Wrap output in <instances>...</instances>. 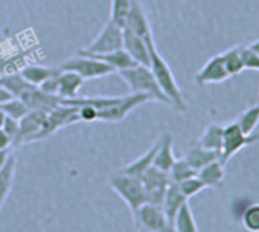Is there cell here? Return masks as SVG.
Masks as SVG:
<instances>
[{
    "label": "cell",
    "instance_id": "6da1fadb",
    "mask_svg": "<svg viewBox=\"0 0 259 232\" xmlns=\"http://www.w3.org/2000/svg\"><path fill=\"white\" fill-rule=\"evenodd\" d=\"M145 40H147L148 51H150V69H151V72H153L159 87L166 95V98L171 101V107H174L179 111H186L188 105H186V101L183 98L182 89L179 87L171 67L163 60V57L159 54L153 35L145 38Z\"/></svg>",
    "mask_w": 259,
    "mask_h": 232
},
{
    "label": "cell",
    "instance_id": "7a4b0ae2",
    "mask_svg": "<svg viewBox=\"0 0 259 232\" xmlns=\"http://www.w3.org/2000/svg\"><path fill=\"white\" fill-rule=\"evenodd\" d=\"M119 75L126 83V86L132 93H145V95H150L153 98V101L171 105V101L166 98V95L159 87L150 66L136 64L130 69L120 70Z\"/></svg>",
    "mask_w": 259,
    "mask_h": 232
},
{
    "label": "cell",
    "instance_id": "3957f363",
    "mask_svg": "<svg viewBox=\"0 0 259 232\" xmlns=\"http://www.w3.org/2000/svg\"><path fill=\"white\" fill-rule=\"evenodd\" d=\"M110 186L125 202V205L128 206V209L133 217L136 215L138 209L147 203L145 191H144L141 177L119 173V174H114L110 177Z\"/></svg>",
    "mask_w": 259,
    "mask_h": 232
},
{
    "label": "cell",
    "instance_id": "277c9868",
    "mask_svg": "<svg viewBox=\"0 0 259 232\" xmlns=\"http://www.w3.org/2000/svg\"><path fill=\"white\" fill-rule=\"evenodd\" d=\"M61 70H70V72H75L78 73L84 81H89V80H96V78H102V76H107V75H111L114 73L116 70L107 64L105 61L102 60H98L95 57H90V55H85V54H78L72 58H69L67 61H64L60 67Z\"/></svg>",
    "mask_w": 259,
    "mask_h": 232
},
{
    "label": "cell",
    "instance_id": "5b68a950",
    "mask_svg": "<svg viewBox=\"0 0 259 232\" xmlns=\"http://www.w3.org/2000/svg\"><path fill=\"white\" fill-rule=\"evenodd\" d=\"M256 141H259V135L242 133V130L239 129L236 121L226 124L224 130H223V147H221V153H220V162L223 165H226L239 150L254 144Z\"/></svg>",
    "mask_w": 259,
    "mask_h": 232
},
{
    "label": "cell",
    "instance_id": "8992f818",
    "mask_svg": "<svg viewBox=\"0 0 259 232\" xmlns=\"http://www.w3.org/2000/svg\"><path fill=\"white\" fill-rule=\"evenodd\" d=\"M79 123V118H78V108L76 107H70V105H64V104H60L58 107H55L52 111L48 113L46 116V121L41 127V130L37 133V136L34 138L32 142L35 141H43L52 135H55L58 130L64 129V127H69L72 124H76Z\"/></svg>",
    "mask_w": 259,
    "mask_h": 232
},
{
    "label": "cell",
    "instance_id": "52a82bcc",
    "mask_svg": "<svg viewBox=\"0 0 259 232\" xmlns=\"http://www.w3.org/2000/svg\"><path fill=\"white\" fill-rule=\"evenodd\" d=\"M133 218L139 232H174L160 205L145 203Z\"/></svg>",
    "mask_w": 259,
    "mask_h": 232
},
{
    "label": "cell",
    "instance_id": "ba28073f",
    "mask_svg": "<svg viewBox=\"0 0 259 232\" xmlns=\"http://www.w3.org/2000/svg\"><path fill=\"white\" fill-rule=\"evenodd\" d=\"M150 101H153V98L145 93H130V95L120 96L116 104L98 111V121L119 123V121L125 120L136 107L147 104Z\"/></svg>",
    "mask_w": 259,
    "mask_h": 232
},
{
    "label": "cell",
    "instance_id": "9c48e42d",
    "mask_svg": "<svg viewBox=\"0 0 259 232\" xmlns=\"http://www.w3.org/2000/svg\"><path fill=\"white\" fill-rule=\"evenodd\" d=\"M122 34H123V28L114 23L113 20H108L102 28V31L96 35V38L85 49H82V52L107 54L122 49Z\"/></svg>",
    "mask_w": 259,
    "mask_h": 232
},
{
    "label": "cell",
    "instance_id": "30bf717a",
    "mask_svg": "<svg viewBox=\"0 0 259 232\" xmlns=\"http://www.w3.org/2000/svg\"><path fill=\"white\" fill-rule=\"evenodd\" d=\"M142 180V186L145 191V199L147 203H153V205H160L163 202L165 192L171 183L168 173L157 170L156 167H150L141 177Z\"/></svg>",
    "mask_w": 259,
    "mask_h": 232
},
{
    "label": "cell",
    "instance_id": "8fae6325",
    "mask_svg": "<svg viewBox=\"0 0 259 232\" xmlns=\"http://www.w3.org/2000/svg\"><path fill=\"white\" fill-rule=\"evenodd\" d=\"M46 111L41 110H29L22 120H19V133L13 142L14 147H20L34 141L37 133L41 130L46 121Z\"/></svg>",
    "mask_w": 259,
    "mask_h": 232
},
{
    "label": "cell",
    "instance_id": "7c38bea8",
    "mask_svg": "<svg viewBox=\"0 0 259 232\" xmlns=\"http://www.w3.org/2000/svg\"><path fill=\"white\" fill-rule=\"evenodd\" d=\"M19 98L28 105L29 110H41V111H46V113L52 111L63 101L61 96L46 93L40 87H35V86L28 87Z\"/></svg>",
    "mask_w": 259,
    "mask_h": 232
},
{
    "label": "cell",
    "instance_id": "4fadbf2b",
    "mask_svg": "<svg viewBox=\"0 0 259 232\" xmlns=\"http://www.w3.org/2000/svg\"><path fill=\"white\" fill-rule=\"evenodd\" d=\"M230 75L224 66L221 54L213 55L206 61V64L197 72L195 75V83L198 86H207V84H215V83H223L229 80Z\"/></svg>",
    "mask_w": 259,
    "mask_h": 232
},
{
    "label": "cell",
    "instance_id": "5bb4252c",
    "mask_svg": "<svg viewBox=\"0 0 259 232\" xmlns=\"http://www.w3.org/2000/svg\"><path fill=\"white\" fill-rule=\"evenodd\" d=\"M125 28L142 38H148L153 35L141 0H130V8L125 19Z\"/></svg>",
    "mask_w": 259,
    "mask_h": 232
},
{
    "label": "cell",
    "instance_id": "9a60e30c",
    "mask_svg": "<svg viewBox=\"0 0 259 232\" xmlns=\"http://www.w3.org/2000/svg\"><path fill=\"white\" fill-rule=\"evenodd\" d=\"M122 48L138 64L150 66V51H148V45H147L145 38H142L130 29L123 28Z\"/></svg>",
    "mask_w": 259,
    "mask_h": 232
},
{
    "label": "cell",
    "instance_id": "2e32d148",
    "mask_svg": "<svg viewBox=\"0 0 259 232\" xmlns=\"http://www.w3.org/2000/svg\"><path fill=\"white\" fill-rule=\"evenodd\" d=\"M157 141H159V148L156 151L153 167H156L160 171L168 173L171 170V167L174 165V162H176L172 135L171 133H163Z\"/></svg>",
    "mask_w": 259,
    "mask_h": 232
},
{
    "label": "cell",
    "instance_id": "e0dca14e",
    "mask_svg": "<svg viewBox=\"0 0 259 232\" xmlns=\"http://www.w3.org/2000/svg\"><path fill=\"white\" fill-rule=\"evenodd\" d=\"M188 202V199L182 194L180 188L177 183L171 182L166 192H165V197H163V202H162V209L169 221V224L172 226L174 223V218L177 215V212L180 211V208Z\"/></svg>",
    "mask_w": 259,
    "mask_h": 232
},
{
    "label": "cell",
    "instance_id": "ac0fdd59",
    "mask_svg": "<svg viewBox=\"0 0 259 232\" xmlns=\"http://www.w3.org/2000/svg\"><path fill=\"white\" fill-rule=\"evenodd\" d=\"M84 80L70 70H61L58 73V96H61L63 99H72L75 96H78L79 89L82 87Z\"/></svg>",
    "mask_w": 259,
    "mask_h": 232
},
{
    "label": "cell",
    "instance_id": "d6986e66",
    "mask_svg": "<svg viewBox=\"0 0 259 232\" xmlns=\"http://www.w3.org/2000/svg\"><path fill=\"white\" fill-rule=\"evenodd\" d=\"M157 148H159V141H156L154 145L150 150H147L141 158L132 161L130 164H126L123 168H120L119 173H123V174H128V176H135V177H142V174L150 167H153V161H154Z\"/></svg>",
    "mask_w": 259,
    "mask_h": 232
},
{
    "label": "cell",
    "instance_id": "ffe728a7",
    "mask_svg": "<svg viewBox=\"0 0 259 232\" xmlns=\"http://www.w3.org/2000/svg\"><path fill=\"white\" fill-rule=\"evenodd\" d=\"M186 162L198 173L203 167H206L207 164L218 161L220 159V151H213V150H206L200 145H194L192 148H189L185 156Z\"/></svg>",
    "mask_w": 259,
    "mask_h": 232
},
{
    "label": "cell",
    "instance_id": "44dd1931",
    "mask_svg": "<svg viewBox=\"0 0 259 232\" xmlns=\"http://www.w3.org/2000/svg\"><path fill=\"white\" fill-rule=\"evenodd\" d=\"M81 54H85V52L81 51ZM85 55H90V57H95L98 60L105 61L107 64H110L117 72L125 70V69H130V67H133V66L138 64L132 57H130L123 51V48L122 49H117V51H113V52H107V54H85Z\"/></svg>",
    "mask_w": 259,
    "mask_h": 232
},
{
    "label": "cell",
    "instance_id": "7402d4cb",
    "mask_svg": "<svg viewBox=\"0 0 259 232\" xmlns=\"http://www.w3.org/2000/svg\"><path fill=\"white\" fill-rule=\"evenodd\" d=\"M16 154H10L7 164L0 170V209H2L4 203L7 202L11 188H13V182H14V176H16Z\"/></svg>",
    "mask_w": 259,
    "mask_h": 232
},
{
    "label": "cell",
    "instance_id": "603a6c76",
    "mask_svg": "<svg viewBox=\"0 0 259 232\" xmlns=\"http://www.w3.org/2000/svg\"><path fill=\"white\" fill-rule=\"evenodd\" d=\"M223 130L224 126L218 124V123H212L209 124L203 135L198 138L197 145L206 148V150H213V151H220L221 153V147H223Z\"/></svg>",
    "mask_w": 259,
    "mask_h": 232
},
{
    "label": "cell",
    "instance_id": "cb8c5ba5",
    "mask_svg": "<svg viewBox=\"0 0 259 232\" xmlns=\"http://www.w3.org/2000/svg\"><path fill=\"white\" fill-rule=\"evenodd\" d=\"M60 73V69H54V67H48V66H40V64H31L22 69L20 75L22 78L29 83L31 86L38 87L41 83H45L46 80H49L51 76H55Z\"/></svg>",
    "mask_w": 259,
    "mask_h": 232
},
{
    "label": "cell",
    "instance_id": "d4e9b609",
    "mask_svg": "<svg viewBox=\"0 0 259 232\" xmlns=\"http://www.w3.org/2000/svg\"><path fill=\"white\" fill-rule=\"evenodd\" d=\"M197 177L206 185V188H220L224 180V165L218 161H213L203 167L198 173Z\"/></svg>",
    "mask_w": 259,
    "mask_h": 232
},
{
    "label": "cell",
    "instance_id": "484cf974",
    "mask_svg": "<svg viewBox=\"0 0 259 232\" xmlns=\"http://www.w3.org/2000/svg\"><path fill=\"white\" fill-rule=\"evenodd\" d=\"M172 229L174 232H198V226L194 218L189 202H186L177 212L174 223H172Z\"/></svg>",
    "mask_w": 259,
    "mask_h": 232
},
{
    "label": "cell",
    "instance_id": "4316f807",
    "mask_svg": "<svg viewBox=\"0 0 259 232\" xmlns=\"http://www.w3.org/2000/svg\"><path fill=\"white\" fill-rule=\"evenodd\" d=\"M235 121L239 126V129L242 130V133H245V135L254 133V129L259 124V102L247 107Z\"/></svg>",
    "mask_w": 259,
    "mask_h": 232
},
{
    "label": "cell",
    "instance_id": "83f0119b",
    "mask_svg": "<svg viewBox=\"0 0 259 232\" xmlns=\"http://www.w3.org/2000/svg\"><path fill=\"white\" fill-rule=\"evenodd\" d=\"M224 66L229 72L230 76H236L239 75L244 69V63H242V57H241V46H233L227 51H224L221 54Z\"/></svg>",
    "mask_w": 259,
    "mask_h": 232
},
{
    "label": "cell",
    "instance_id": "f1b7e54d",
    "mask_svg": "<svg viewBox=\"0 0 259 232\" xmlns=\"http://www.w3.org/2000/svg\"><path fill=\"white\" fill-rule=\"evenodd\" d=\"M0 86L7 89L14 98H19L28 87H31L29 83H26L20 73H8V75H0Z\"/></svg>",
    "mask_w": 259,
    "mask_h": 232
},
{
    "label": "cell",
    "instance_id": "f546056e",
    "mask_svg": "<svg viewBox=\"0 0 259 232\" xmlns=\"http://www.w3.org/2000/svg\"><path fill=\"white\" fill-rule=\"evenodd\" d=\"M168 176H169V180L171 182L180 183V182H183V180H186L189 177L197 176V171L186 162L185 158H180V159H176L174 165L168 171Z\"/></svg>",
    "mask_w": 259,
    "mask_h": 232
},
{
    "label": "cell",
    "instance_id": "4dcf8cb0",
    "mask_svg": "<svg viewBox=\"0 0 259 232\" xmlns=\"http://www.w3.org/2000/svg\"><path fill=\"white\" fill-rule=\"evenodd\" d=\"M0 110H2L7 116H11L14 120H22L23 116L29 111L28 105L20 98H11L5 102L0 104Z\"/></svg>",
    "mask_w": 259,
    "mask_h": 232
},
{
    "label": "cell",
    "instance_id": "1f68e13d",
    "mask_svg": "<svg viewBox=\"0 0 259 232\" xmlns=\"http://www.w3.org/2000/svg\"><path fill=\"white\" fill-rule=\"evenodd\" d=\"M242 226L250 232H259V203L250 205L241 215Z\"/></svg>",
    "mask_w": 259,
    "mask_h": 232
},
{
    "label": "cell",
    "instance_id": "d6a6232c",
    "mask_svg": "<svg viewBox=\"0 0 259 232\" xmlns=\"http://www.w3.org/2000/svg\"><path fill=\"white\" fill-rule=\"evenodd\" d=\"M128 8H130V0H111L110 20H113L119 26L125 28V19H126Z\"/></svg>",
    "mask_w": 259,
    "mask_h": 232
},
{
    "label": "cell",
    "instance_id": "836d02e7",
    "mask_svg": "<svg viewBox=\"0 0 259 232\" xmlns=\"http://www.w3.org/2000/svg\"><path fill=\"white\" fill-rule=\"evenodd\" d=\"M177 185H179L182 194H183L188 200H189L191 197L197 196L198 192H201L203 189H206V185H204L197 176L189 177V179H186V180H183V182H180V183H177Z\"/></svg>",
    "mask_w": 259,
    "mask_h": 232
},
{
    "label": "cell",
    "instance_id": "e575fe53",
    "mask_svg": "<svg viewBox=\"0 0 259 232\" xmlns=\"http://www.w3.org/2000/svg\"><path fill=\"white\" fill-rule=\"evenodd\" d=\"M241 57L244 63V69L259 72V55L253 52L248 46H241Z\"/></svg>",
    "mask_w": 259,
    "mask_h": 232
},
{
    "label": "cell",
    "instance_id": "d590c367",
    "mask_svg": "<svg viewBox=\"0 0 259 232\" xmlns=\"http://www.w3.org/2000/svg\"><path fill=\"white\" fill-rule=\"evenodd\" d=\"M78 108V118L79 123H93L98 121V110L92 105H81Z\"/></svg>",
    "mask_w": 259,
    "mask_h": 232
},
{
    "label": "cell",
    "instance_id": "8d00e7d4",
    "mask_svg": "<svg viewBox=\"0 0 259 232\" xmlns=\"http://www.w3.org/2000/svg\"><path fill=\"white\" fill-rule=\"evenodd\" d=\"M2 130H4V132L13 139V142H14V139H16V136H17V133H19V121L14 120V118H11V116H7Z\"/></svg>",
    "mask_w": 259,
    "mask_h": 232
},
{
    "label": "cell",
    "instance_id": "74e56055",
    "mask_svg": "<svg viewBox=\"0 0 259 232\" xmlns=\"http://www.w3.org/2000/svg\"><path fill=\"white\" fill-rule=\"evenodd\" d=\"M43 92L46 93H52V95H58V75L51 76L49 80H46L45 83H41L38 86Z\"/></svg>",
    "mask_w": 259,
    "mask_h": 232
},
{
    "label": "cell",
    "instance_id": "f35d334b",
    "mask_svg": "<svg viewBox=\"0 0 259 232\" xmlns=\"http://www.w3.org/2000/svg\"><path fill=\"white\" fill-rule=\"evenodd\" d=\"M11 147H13V139L0 129V151L2 150H11Z\"/></svg>",
    "mask_w": 259,
    "mask_h": 232
},
{
    "label": "cell",
    "instance_id": "ab89813d",
    "mask_svg": "<svg viewBox=\"0 0 259 232\" xmlns=\"http://www.w3.org/2000/svg\"><path fill=\"white\" fill-rule=\"evenodd\" d=\"M11 98H14L7 89H4L2 86H0V104L2 102H5V101H8V99H11Z\"/></svg>",
    "mask_w": 259,
    "mask_h": 232
},
{
    "label": "cell",
    "instance_id": "60d3db41",
    "mask_svg": "<svg viewBox=\"0 0 259 232\" xmlns=\"http://www.w3.org/2000/svg\"><path fill=\"white\" fill-rule=\"evenodd\" d=\"M11 153H13L11 150H2V151H0V170H2V167L7 164V161H8Z\"/></svg>",
    "mask_w": 259,
    "mask_h": 232
},
{
    "label": "cell",
    "instance_id": "b9f144b4",
    "mask_svg": "<svg viewBox=\"0 0 259 232\" xmlns=\"http://www.w3.org/2000/svg\"><path fill=\"white\" fill-rule=\"evenodd\" d=\"M247 46H248L253 52H256V54L259 55V38H257V40H254V42H251V43H250V45H247Z\"/></svg>",
    "mask_w": 259,
    "mask_h": 232
},
{
    "label": "cell",
    "instance_id": "7bdbcfd3",
    "mask_svg": "<svg viewBox=\"0 0 259 232\" xmlns=\"http://www.w3.org/2000/svg\"><path fill=\"white\" fill-rule=\"evenodd\" d=\"M5 118H7V114H5V113H4L2 110H0V129H2V127H4Z\"/></svg>",
    "mask_w": 259,
    "mask_h": 232
}]
</instances>
